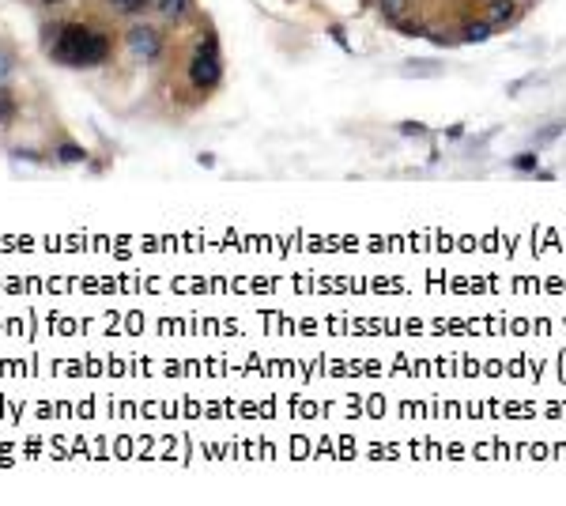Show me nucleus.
<instances>
[{
    "label": "nucleus",
    "mask_w": 566,
    "mask_h": 506,
    "mask_svg": "<svg viewBox=\"0 0 566 506\" xmlns=\"http://www.w3.org/2000/svg\"><path fill=\"white\" fill-rule=\"evenodd\" d=\"M8 72H12V61H8V57H4V53H0V79H4V76H8Z\"/></svg>",
    "instance_id": "13"
},
{
    "label": "nucleus",
    "mask_w": 566,
    "mask_h": 506,
    "mask_svg": "<svg viewBox=\"0 0 566 506\" xmlns=\"http://www.w3.org/2000/svg\"><path fill=\"white\" fill-rule=\"evenodd\" d=\"M400 133H404V136H423L427 128L419 125V121H404V125H400Z\"/></svg>",
    "instance_id": "12"
},
{
    "label": "nucleus",
    "mask_w": 566,
    "mask_h": 506,
    "mask_svg": "<svg viewBox=\"0 0 566 506\" xmlns=\"http://www.w3.org/2000/svg\"><path fill=\"white\" fill-rule=\"evenodd\" d=\"M514 19V4L509 0H491V27H502Z\"/></svg>",
    "instance_id": "7"
},
{
    "label": "nucleus",
    "mask_w": 566,
    "mask_h": 506,
    "mask_svg": "<svg viewBox=\"0 0 566 506\" xmlns=\"http://www.w3.org/2000/svg\"><path fill=\"white\" fill-rule=\"evenodd\" d=\"M53 159H57V163H84V148H79V144H68V140H64V144H57V151H53Z\"/></svg>",
    "instance_id": "5"
},
{
    "label": "nucleus",
    "mask_w": 566,
    "mask_h": 506,
    "mask_svg": "<svg viewBox=\"0 0 566 506\" xmlns=\"http://www.w3.org/2000/svg\"><path fill=\"white\" fill-rule=\"evenodd\" d=\"M491 38V23H468L465 27V42H487Z\"/></svg>",
    "instance_id": "9"
},
{
    "label": "nucleus",
    "mask_w": 566,
    "mask_h": 506,
    "mask_svg": "<svg viewBox=\"0 0 566 506\" xmlns=\"http://www.w3.org/2000/svg\"><path fill=\"white\" fill-rule=\"evenodd\" d=\"M219 76H223L219 46H215V38H212V35H208L204 42L197 46L193 61H189V79H193V87H200V91H212V87L219 84Z\"/></svg>",
    "instance_id": "2"
},
{
    "label": "nucleus",
    "mask_w": 566,
    "mask_h": 506,
    "mask_svg": "<svg viewBox=\"0 0 566 506\" xmlns=\"http://www.w3.org/2000/svg\"><path fill=\"white\" fill-rule=\"evenodd\" d=\"M50 57L61 64H72V68H95V64L110 57V35L91 30L84 23H64L50 46Z\"/></svg>",
    "instance_id": "1"
},
{
    "label": "nucleus",
    "mask_w": 566,
    "mask_h": 506,
    "mask_svg": "<svg viewBox=\"0 0 566 506\" xmlns=\"http://www.w3.org/2000/svg\"><path fill=\"white\" fill-rule=\"evenodd\" d=\"M193 8V0H159V12L166 15V19H185Z\"/></svg>",
    "instance_id": "6"
},
{
    "label": "nucleus",
    "mask_w": 566,
    "mask_h": 506,
    "mask_svg": "<svg viewBox=\"0 0 566 506\" xmlns=\"http://www.w3.org/2000/svg\"><path fill=\"white\" fill-rule=\"evenodd\" d=\"M408 8H411V0H378V12L389 23H400L404 15H408Z\"/></svg>",
    "instance_id": "4"
},
{
    "label": "nucleus",
    "mask_w": 566,
    "mask_h": 506,
    "mask_svg": "<svg viewBox=\"0 0 566 506\" xmlns=\"http://www.w3.org/2000/svg\"><path fill=\"white\" fill-rule=\"evenodd\" d=\"M42 4H46V8H53V4H61V0H42Z\"/></svg>",
    "instance_id": "14"
},
{
    "label": "nucleus",
    "mask_w": 566,
    "mask_h": 506,
    "mask_svg": "<svg viewBox=\"0 0 566 506\" xmlns=\"http://www.w3.org/2000/svg\"><path fill=\"white\" fill-rule=\"evenodd\" d=\"M113 8H117V12H125V15H140L144 8L151 4V0H110Z\"/></svg>",
    "instance_id": "10"
},
{
    "label": "nucleus",
    "mask_w": 566,
    "mask_h": 506,
    "mask_svg": "<svg viewBox=\"0 0 566 506\" xmlns=\"http://www.w3.org/2000/svg\"><path fill=\"white\" fill-rule=\"evenodd\" d=\"M128 50L136 53V57H144V61H155L159 57V50H163V38H159V30L155 27H133L128 30Z\"/></svg>",
    "instance_id": "3"
},
{
    "label": "nucleus",
    "mask_w": 566,
    "mask_h": 506,
    "mask_svg": "<svg viewBox=\"0 0 566 506\" xmlns=\"http://www.w3.org/2000/svg\"><path fill=\"white\" fill-rule=\"evenodd\" d=\"M536 163H540V159H536V151H521V155L514 159V166H517V171H521V174L536 171Z\"/></svg>",
    "instance_id": "11"
},
{
    "label": "nucleus",
    "mask_w": 566,
    "mask_h": 506,
    "mask_svg": "<svg viewBox=\"0 0 566 506\" xmlns=\"http://www.w3.org/2000/svg\"><path fill=\"white\" fill-rule=\"evenodd\" d=\"M12 121H15V99H12V91L0 87V125H12Z\"/></svg>",
    "instance_id": "8"
}]
</instances>
